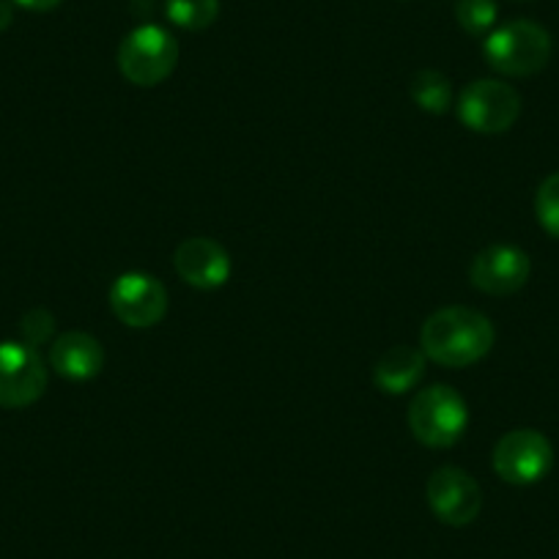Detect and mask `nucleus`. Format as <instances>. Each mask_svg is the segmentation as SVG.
<instances>
[{"label": "nucleus", "mask_w": 559, "mask_h": 559, "mask_svg": "<svg viewBox=\"0 0 559 559\" xmlns=\"http://www.w3.org/2000/svg\"><path fill=\"white\" fill-rule=\"evenodd\" d=\"M497 332L488 316L472 308H442L423 324V354L442 368H469L493 348Z\"/></svg>", "instance_id": "nucleus-1"}, {"label": "nucleus", "mask_w": 559, "mask_h": 559, "mask_svg": "<svg viewBox=\"0 0 559 559\" xmlns=\"http://www.w3.org/2000/svg\"><path fill=\"white\" fill-rule=\"evenodd\" d=\"M488 67L508 78H532L543 72L551 58V36L532 20H513L491 31L483 45Z\"/></svg>", "instance_id": "nucleus-2"}, {"label": "nucleus", "mask_w": 559, "mask_h": 559, "mask_svg": "<svg viewBox=\"0 0 559 559\" xmlns=\"http://www.w3.org/2000/svg\"><path fill=\"white\" fill-rule=\"evenodd\" d=\"M469 426V408L464 397L448 384L419 390L408 406V428L426 448H453Z\"/></svg>", "instance_id": "nucleus-3"}, {"label": "nucleus", "mask_w": 559, "mask_h": 559, "mask_svg": "<svg viewBox=\"0 0 559 559\" xmlns=\"http://www.w3.org/2000/svg\"><path fill=\"white\" fill-rule=\"evenodd\" d=\"M179 41L163 25H140L118 47V69L138 88H154L174 74Z\"/></svg>", "instance_id": "nucleus-4"}, {"label": "nucleus", "mask_w": 559, "mask_h": 559, "mask_svg": "<svg viewBox=\"0 0 559 559\" xmlns=\"http://www.w3.org/2000/svg\"><path fill=\"white\" fill-rule=\"evenodd\" d=\"M521 116V96L502 80H475L459 96V118L480 134L508 132Z\"/></svg>", "instance_id": "nucleus-5"}, {"label": "nucleus", "mask_w": 559, "mask_h": 559, "mask_svg": "<svg viewBox=\"0 0 559 559\" xmlns=\"http://www.w3.org/2000/svg\"><path fill=\"white\" fill-rule=\"evenodd\" d=\"M554 448L535 428H515L493 448V472L510 486H532L548 475Z\"/></svg>", "instance_id": "nucleus-6"}, {"label": "nucleus", "mask_w": 559, "mask_h": 559, "mask_svg": "<svg viewBox=\"0 0 559 559\" xmlns=\"http://www.w3.org/2000/svg\"><path fill=\"white\" fill-rule=\"evenodd\" d=\"M110 308L121 324L132 330H148L168 313V292L163 280L154 274L127 272L110 286Z\"/></svg>", "instance_id": "nucleus-7"}, {"label": "nucleus", "mask_w": 559, "mask_h": 559, "mask_svg": "<svg viewBox=\"0 0 559 559\" xmlns=\"http://www.w3.org/2000/svg\"><path fill=\"white\" fill-rule=\"evenodd\" d=\"M47 390V368L28 343H0V406L23 408L39 401Z\"/></svg>", "instance_id": "nucleus-8"}, {"label": "nucleus", "mask_w": 559, "mask_h": 559, "mask_svg": "<svg viewBox=\"0 0 559 559\" xmlns=\"http://www.w3.org/2000/svg\"><path fill=\"white\" fill-rule=\"evenodd\" d=\"M428 508L442 524L466 526L480 515L483 491L469 472L459 466H442L428 477Z\"/></svg>", "instance_id": "nucleus-9"}, {"label": "nucleus", "mask_w": 559, "mask_h": 559, "mask_svg": "<svg viewBox=\"0 0 559 559\" xmlns=\"http://www.w3.org/2000/svg\"><path fill=\"white\" fill-rule=\"evenodd\" d=\"M532 263L524 250L513 245H491L475 255L469 266L472 286L491 297H510L530 280Z\"/></svg>", "instance_id": "nucleus-10"}, {"label": "nucleus", "mask_w": 559, "mask_h": 559, "mask_svg": "<svg viewBox=\"0 0 559 559\" xmlns=\"http://www.w3.org/2000/svg\"><path fill=\"white\" fill-rule=\"evenodd\" d=\"M174 266L187 286L201 288V292H214L228 283L234 263L219 241L206 239V236H192L176 247Z\"/></svg>", "instance_id": "nucleus-11"}, {"label": "nucleus", "mask_w": 559, "mask_h": 559, "mask_svg": "<svg viewBox=\"0 0 559 559\" xmlns=\"http://www.w3.org/2000/svg\"><path fill=\"white\" fill-rule=\"evenodd\" d=\"M50 365L63 379L88 381L105 368V348L88 332H63L52 343Z\"/></svg>", "instance_id": "nucleus-12"}, {"label": "nucleus", "mask_w": 559, "mask_h": 559, "mask_svg": "<svg viewBox=\"0 0 559 559\" xmlns=\"http://www.w3.org/2000/svg\"><path fill=\"white\" fill-rule=\"evenodd\" d=\"M428 357L423 348L412 346H395L376 362L373 381L384 395H403V392L414 390L426 376Z\"/></svg>", "instance_id": "nucleus-13"}, {"label": "nucleus", "mask_w": 559, "mask_h": 559, "mask_svg": "<svg viewBox=\"0 0 559 559\" xmlns=\"http://www.w3.org/2000/svg\"><path fill=\"white\" fill-rule=\"evenodd\" d=\"M408 94L419 110L431 112V116H444L453 107V85L437 69H419L412 78Z\"/></svg>", "instance_id": "nucleus-14"}, {"label": "nucleus", "mask_w": 559, "mask_h": 559, "mask_svg": "<svg viewBox=\"0 0 559 559\" xmlns=\"http://www.w3.org/2000/svg\"><path fill=\"white\" fill-rule=\"evenodd\" d=\"M165 14L181 31H206L217 20L219 0H168Z\"/></svg>", "instance_id": "nucleus-15"}, {"label": "nucleus", "mask_w": 559, "mask_h": 559, "mask_svg": "<svg viewBox=\"0 0 559 559\" xmlns=\"http://www.w3.org/2000/svg\"><path fill=\"white\" fill-rule=\"evenodd\" d=\"M497 0H459L455 3V20L469 36L488 34L497 25Z\"/></svg>", "instance_id": "nucleus-16"}, {"label": "nucleus", "mask_w": 559, "mask_h": 559, "mask_svg": "<svg viewBox=\"0 0 559 559\" xmlns=\"http://www.w3.org/2000/svg\"><path fill=\"white\" fill-rule=\"evenodd\" d=\"M537 223L543 225L548 236L559 239V174L548 176L535 195Z\"/></svg>", "instance_id": "nucleus-17"}, {"label": "nucleus", "mask_w": 559, "mask_h": 559, "mask_svg": "<svg viewBox=\"0 0 559 559\" xmlns=\"http://www.w3.org/2000/svg\"><path fill=\"white\" fill-rule=\"evenodd\" d=\"M52 326H56V321H52V316L47 313V310H31L28 316L23 319V335H25V343L28 346H41V343L50 341L52 335Z\"/></svg>", "instance_id": "nucleus-18"}, {"label": "nucleus", "mask_w": 559, "mask_h": 559, "mask_svg": "<svg viewBox=\"0 0 559 559\" xmlns=\"http://www.w3.org/2000/svg\"><path fill=\"white\" fill-rule=\"evenodd\" d=\"M12 3L28 9V12H50V9L61 7L63 0H12Z\"/></svg>", "instance_id": "nucleus-19"}, {"label": "nucleus", "mask_w": 559, "mask_h": 559, "mask_svg": "<svg viewBox=\"0 0 559 559\" xmlns=\"http://www.w3.org/2000/svg\"><path fill=\"white\" fill-rule=\"evenodd\" d=\"M14 20V9L9 0H0V31H7Z\"/></svg>", "instance_id": "nucleus-20"}]
</instances>
